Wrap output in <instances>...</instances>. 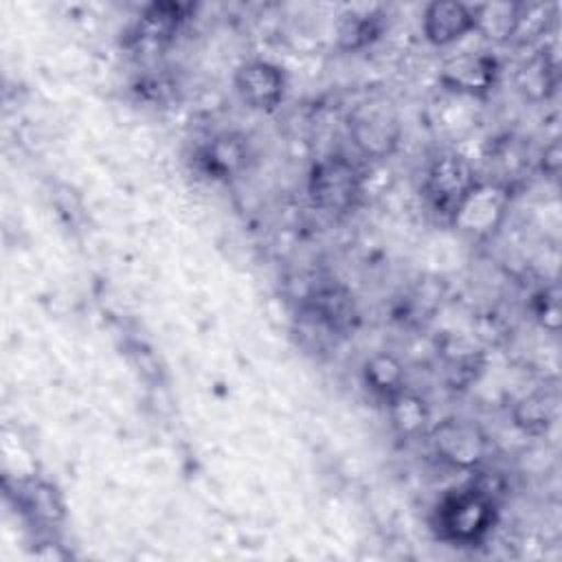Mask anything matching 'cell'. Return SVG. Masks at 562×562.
Wrapping results in <instances>:
<instances>
[{
	"label": "cell",
	"instance_id": "cell-1",
	"mask_svg": "<svg viewBox=\"0 0 562 562\" xmlns=\"http://www.w3.org/2000/svg\"><path fill=\"white\" fill-rule=\"evenodd\" d=\"M494 501L481 487L459 490L441 501L437 507L439 533L457 544H476L494 525Z\"/></svg>",
	"mask_w": 562,
	"mask_h": 562
},
{
	"label": "cell",
	"instance_id": "cell-2",
	"mask_svg": "<svg viewBox=\"0 0 562 562\" xmlns=\"http://www.w3.org/2000/svg\"><path fill=\"white\" fill-rule=\"evenodd\" d=\"M479 178L474 167L459 154H441L437 156L424 178V195L439 217L454 224L461 206L470 198V193L479 187Z\"/></svg>",
	"mask_w": 562,
	"mask_h": 562
},
{
	"label": "cell",
	"instance_id": "cell-3",
	"mask_svg": "<svg viewBox=\"0 0 562 562\" xmlns=\"http://www.w3.org/2000/svg\"><path fill=\"white\" fill-rule=\"evenodd\" d=\"M307 189L321 211L345 213L362 193V173L347 156L329 154L314 162Z\"/></svg>",
	"mask_w": 562,
	"mask_h": 562
},
{
	"label": "cell",
	"instance_id": "cell-4",
	"mask_svg": "<svg viewBox=\"0 0 562 562\" xmlns=\"http://www.w3.org/2000/svg\"><path fill=\"white\" fill-rule=\"evenodd\" d=\"M353 145L369 158H386L400 143V119L393 105L369 99L356 105L347 119Z\"/></svg>",
	"mask_w": 562,
	"mask_h": 562
},
{
	"label": "cell",
	"instance_id": "cell-5",
	"mask_svg": "<svg viewBox=\"0 0 562 562\" xmlns=\"http://www.w3.org/2000/svg\"><path fill=\"white\" fill-rule=\"evenodd\" d=\"M430 441L437 457L452 468L472 470L483 463L487 454L485 432L470 419L448 417L430 430Z\"/></svg>",
	"mask_w": 562,
	"mask_h": 562
},
{
	"label": "cell",
	"instance_id": "cell-6",
	"mask_svg": "<svg viewBox=\"0 0 562 562\" xmlns=\"http://www.w3.org/2000/svg\"><path fill=\"white\" fill-rule=\"evenodd\" d=\"M235 88L246 105L270 112L283 99L285 77L279 66L263 59H252L237 68Z\"/></svg>",
	"mask_w": 562,
	"mask_h": 562
},
{
	"label": "cell",
	"instance_id": "cell-7",
	"mask_svg": "<svg viewBox=\"0 0 562 562\" xmlns=\"http://www.w3.org/2000/svg\"><path fill=\"white\" fill-rule=\"evenodd\" d=\"M498 77V61L487 53L450 57L441 68V83L461 94H485Z\"/></svg>",
	"mask_w": 562,
	"mask_h": 562
},
{
	"label": "cell",
	"instance_id": "cell-8",
	"mask_svg": "<svg viewBox=\"0 0 562 562\" xmlns=\"http://www.w3.org/2000/svg\"><path fill=\"white\" fill-rule=\"evenodd\" d=\"M474 31V9L454 0L430 2L424 11V33L437 44L446 46Z\"/></svg>",
	"mask_w": 562,
	"mask_h": 562
},
{
	"label": "cell",
	"instance_id": "cell-9",
	"mask_svg": "<svg viewBox=\"0 0 562 562\" xmlns=\"http://www.w3.org/2000/svg\"><path fill=\"white\" fill-rule=\"evenodd\" d=\"M307 310L314 316V321L331 334H342L351 329L356 321L351 294L336 283L321 285L307 301Z\"/></svg>",
	"mask_w": 562,
	"mask_h": 562
},
{
	"label": "cell",
	"instance_id": "cell-10",
	"mask_svg": "<svg viewBox=\"0 0 562 562\" xmlns=\"http://www.w3.org/2000/svg\"><path fill=\"white\" fill-rule=\"evenodd\" d=\"M507 202V189L501 184H483L470 193L465 204L461 206L454 224L472 231H490L496 220L503 215Z\"/></svg>",
	"mask_w": 562,
	"mask_h": 562
},
{
	"label": "cell",
	"instance_id": "cell-11",
	"mask_svg": "<svg viewBox=\"0 0 562 562\" xmlns=\"http://www.w3.org/2000/svg\"><path fill=\"white\" fill-rule=\"evenodd\" d=\"M198 162L202 171L217 180H228L246 165V145L239 136L222 134L215 136L200 154Z\"/></svg>",
	"mask_w": 562,
	"mask_h": 562
},
{
	"label": "cell",
	"instance_id": "cell-12",
	"mask_svg": "<svg viewBox=\"0 0 562 562\" xmlns=\"http://www.w3.org/2000/svg\"><path fill=\"white\" fill-rule=\"evenodd\" d=\"M189 7L187 4H178V2H154L149 4L143 13L140 20L136 24V42L143 44H167L178 26L182 24V20L187 18Z\"/></svg>",
	"mask_w": 562,
	"mask_h": 562
},
{
	"label": "cell",
	"instance_id": "cell-13",
	"mask_svg": "<svg viewBox=\"0 0 562 562\" xmlns=\"http://www.w3.org/2000/svg\"><path fill=\"white\" fill-rule=\"evenodd\" d=\"M520 2H492L479 4L474 9V31L483 33L487 40L507 42L516 33Z\"/></svg>",
	"mask_w": 562,
	"mask_h": 562
},
{
	"label": "cell",
	"instance_id": "cell-14",
	"mask_svg": "<svg viewBox=\"0 0 562 562\" xmlns=\"http://www.w3.org/2000/svg\"><path fill=\"white\" fill-rule=\"evenodd\" d=\"M386 404L391 424L402 437H415L424 432L428 424V408L419 395L402 389L400 393L389 397Z\"/></svg>",
	"mask_w": 562,
	"mask_h": 562
},
{
	"label": "cell",
	"instance_id": "cell-15",
	"mask_svg": "<svg viewBox=\"0 0 562 562\" xmlns=\"http://www.w3.org/2000/svg\"><path fill=\"white\" fill-rule=\"evenodd\" d=\"M362 375H364L367 386L375 395H380L384 400H389L395 393H400L402 389H406L404 386V367L391 353H375V356H371L364 362Z\"/></svg>",
	"mask_w": 562,
	"mask_h": 562
},
{
	"label": "cell",
	"instance_id": "cell-16",
	"mask_svg": "<svg viewBox=\"0 0 562 562\" xmlns=\"http://www.w3.org/2000/svg\"><path fill=\"white\" fill-rule=\"evenodd\" d=\"M514 424L529 435H542L553 424V404L540 393L527 395L514 406Z\"/></svg>",
	"mask_w": 562,
	"mask_h": 562
},
{
	"label": "cell",
	"instance_id": "cell-17",
	"mask_svg": "<svg viewBox=\"0 0 562 562\" xmlns=\"http://www.w3.org/2000/svg\"><path fill=\"white\" fill-rule=\"evenodd\" d=\"M380 33V13H347L338 26V42L347 50L367 46Z\"/></svg>",
	"mask_w": 562,
	"mask_h": 562
},
{
	"label": "cell",
	"instance_id": "cell-18",
	"mask_svg": "<svg viewBox=\"0 0 562 562\" xmlns=\"http://www.w3.org/2000/svg\"><path fill=\"white\" fill-rule=\"evenodd\" d=\"M533 314L544 329L549 331L560 329V292L555 283L549 288H542L533 296Z\"/></svg>",
	"mask_w": 562,
	"mask_h": 562
},
{
	"label": "cell",
	"instance_id": "cell-19",
	"mask_svg": "<svg viewBox=\"0 0 562 562\" xmlns=\"http://www.w3.org/2000/svg\"><path fill=\"white\" fill-rule=\"evenodd\" d=\"M560 165H562V147H560V140H551V143L544 147V151H542L540 167H542V171H544L549 178H558Z\"/></svg>",
	"mask_w": 562,
	"mask_h": 562
}]
</instances>
